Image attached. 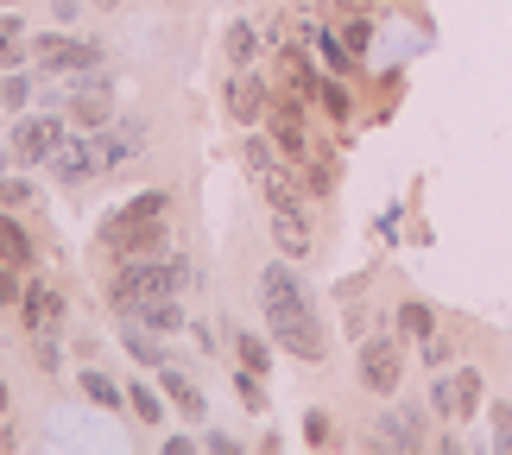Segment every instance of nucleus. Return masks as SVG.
I'll use <instances>...</instances> for the list:
<instances>
[{"label": "nucleus", "instance_id": "f257e3e1", "mask_svg": "<svg viewBox=\"0 0 512 455\" xmlns=\"http://www.w3.org/2000/svg\"><path fill=\"white\" fill-rule=\"evenodd\" d=\"M260 310H266L272 342H279L285 354H298V361H310V367H317L323 354H329L323 316H317V304H310L304 279H298V272H291L285 260H272V266L260 272Z\"/></svg>", "mask_w": 512, "mask_h": 455}, {"label": "nucleus", "instance_id": "f03ea898", "mask_svg": "<svg viewBox=\"0 0 512 455\" xmlns=\"http://www.w3.org/2000/svg\"><path fill=\"white\" fill-rule=\"evenodd\" d=\"M184 285H190V266H184V253H152V260H121V272L108 279V304L127 316L133 304H146V298H177Z\"/></svg>", "mask_w": 512, "mask_h": 455}, {"label": "nucleus", "instance_id": "7ed1b4c3", "mask_svg": "<svg viewBox=\"0 0 512 455\" xmlns=\"http://www.w3.org/2000/svg\"><path fill=\"white\" fill-rule=\"evenodd\" d=\"M481 373L475 367H456V373H437L430 380V392H424V405L437 411V418H449V424H462V418H475L481 411Z\"/></svg>", "mask_w": 512, "mask_h": 455}, {"label": "nucleus", "instance_id": "20e7f679", "mask_svg": "<svg viewBox=\"0 0 512 455\" xmlns=\"http://www.w3.org/2000/svg\"><path fill=\"white\" fill-rule=\"evenodd\" d=\"M64 140H70V127L57 121V114H19V121H13V140H7V152L19 158V165H51Z\"/></svg>", "mask_w": 512, "mask_h": 455}, {"label": "nucleus", "instance_id": "39448f33", "mask_svg": "<svg viewBox=\"0 0 512 455\" xmlns=\"http://www.w3.org/2000/svg\"><path fill=\"white\" fill-rule=\"evenodd\" d=\"M399 373H405L399 335H367L361 342V386L380 392V399H392V392H399Z\"/></svg>", "mask_w": 512, "mask_h": 455}, {"label": "nucleus", "instance_id": "423d86ee", "mask_svg": "<svg viewBox=\"0 0 512 455\" xmlns=\"http://www.w3.org/2000/svg\"><path fill=\"white\" fill-rule=\"evenodd\" d=\"M32 57H38L45 70H57V76H70V70H102V45H83V38H64V32L32 38Z\"/></svg>", "mask_w": 512, "mask_h": 455}, {"label": "nucleus", "instance_id": "0eeeda50", "mask_svg": "<svg viewBox=\"0 0 512 455\" xmlns=\"http://www.w3.org/2000/svg\"><path fill=\"white\" fill-rule=\"evenodd\" d=\"M424 430H430V405H392V411H380V424H373V443L424 449Z\"/></svg>", "mask_w": 512, "mask_h": 455}, {"label": "nucleus", "instance_id": "6e6552de", "mask_svg": "<svg viewBox=\"0 0 512 455\" xmlns=\"http://www.w3.org/2000/svg\"><path fill=\"white\" fill-rule=\"evenodd\" d=\"M272 146H279L291 165L310 158V140H304V95H272Z\"/></svg>", "mask_w": 512, "mask_h": 455}, {"label": "nucleus", "instance_id": "1a4fd4ad", "mask_svg": "<svg viewBox=\"0 0 512 455\" xmlns=\"http://www.w3.org/2000/svg\"><path fill=\"white\" fill-rule=\"evenodd\" d=\"M140 152H146V127H140V121H108V127H95V158H102V171L133 165Z\"/></svg>", "mask_w": 512, "mask_h": 455}, {"label": "nucleus", "instance_id": "9d476101", "mask_svg": "<svg viewBox=\"0 0 512 455\" xmlns=\"http://www.w3.org/2000/svg\"><path fill=\"white\" fill-rule=\"evenodd\" d=\"M51 177H57L64 190L89 184V177H102V158H95V133H83V140H64V146H57V158H51Z\"/></svg>", "mask_w": 512, "mask_h": 455}, {"label": "nucleus", "instance_id": "9b49d317", "mask_svg": "<svg viewBox=\"0 0 512 455\" xmlns=\"http://www.w3.org/2000/svg\"><path fill=\"white\" fill-rule=\"evenodd\" d=\"M165 215H171V190H140L133 203H121V209L108 215L102 234H114V228H146V222H165Z\"/></svg>", "mask_w": 512, "mask_h": 455}, {"label": "nucleus", "instance_id": "f8f14e48", "mask_svg": "<svg viewBox=\"0 0 512 455\" xmlns=\"http://www.w3.org/2000/svg\"><path fill=\"white\" fill-rule=\"evenodd\" d=\"M19 323H26L32 335H51L57 323H64V298H57L51 285H26V298H19Z\"/></svg>", "mask_w": 512, "mask_h": 455}, {"label": "nucleus", "instance_id": "ddd939ff", "mask_svg": "<svg viewBox=\"0 0 512 455\" xmlns=\"http://www.w3.org/2000/svg\"><path fill=\"white\" fill-rule=\"evenodd\" d=\"M272 108V89L260 83V76H234V83H228V114H234V121H241V127H253V121H260V114Z\"/></svg>", "mask_w": 512, "mask_h": 455}, {"label": "nucleus", "instance_id": "4468645a", "mask_svg": "<svg viewBox=\"0 0 512 455\" xmlns=\"http://www.w3.org/2000/svg\"><path fill=\"white\" fill-rule=\"evenodd\" d=\"M272 241L285 247V260L310 253V209H272Z\"/></svg>", "mask_w": 512, "mask_h": 455}, {"label": "nucleus", "instance_id": "2eb2a0df", "mask_svg": "<svg viewBox=\"0 0 512 455\" xmlns=\"http://www.w3.org/2000/svg\"><path fill=\"white\" fill-rule=\"evenodd\" d=\"M127 323H140L152 335H177V329H184V304H177V298H146V304L127 310Z\"/></svg>", "mask_w": 512, "mask_h": 455}, {"label": "nucleus", "instance_id": "dca6fc26", "mask_svg": "<svg viewBox=\"0 0 512 455\" xmlns=\"http://www.w3.org/2000/svg\"><path fill=\"white\" fill-rule=\"evenodd\" d=\"M70 121H76V127H108V121H114V102H108V89H102V83L76 89V95H70Z\"/></svg>", "mask_w": 512, "mask_h": 455}, {"label": "nucleus", "instance_id": "f3484780", "mask_svg": "<svg viewBox=\"0 0 512 455\" xmlns=\"http://www.w3.org/2000/svg\"><path fill=\"white\" fill-rule=\"evenodd\" d=\"M304 38H310V51L323 57V70H329V76H342V70L354 64V51H348V45H342V38L329 32V26H304Z\"/></svg>", "mask_w": 512, "mask_h": 455}, {"label": "nucleus", "instance_id": "a211bd4d", "mask_svg": "<svg viewBox=\"0 0 512 455\" xmlns=\"http://www.w3.org/2000/svg\"><path fill=\"white\" fill-rule=\"evenodd\" d=\"M121 342H127V354H133L140 367H165V361H171L165 342H159L152 329H140V323H127V329H121Z\"/></svg>", "mask_w": 512, "mask_h": 455}, {"label": "nucleus", "instance_id": "6ab92c4d", "mask_svg": "<svg viewBox=\"0 0 512 455\" xmlns=\"http://www.w3.org/2000/svg\"><path fill=\"white\" fill-rule=\"evenodd\" d=\"M0 266H32V234L13 215H0Z\"/></svg>", "mask_w": 512, "mask_h": 455}, {"label": "nucleus", "instance_id": "aec40b11", "mask_svg": "<svg viewBox=\"0 0 512 455\" xmlns=\"http://www.w3.org/2000/svg\"><path fill=\"white\" fill-rule=\"evenodd\" d=\"M285 83H291V95H317V83H323V76L310 70L304 45H285Z\"/></svg>", "mask_w": 512, "mask_h": 455}, {"label": "nucleus", "instance_id": "412c9836", "mask_svg": "<svg viewBox=\"0 0 512 455\" xmlns=\"http://www.w3.org/2000/svg\"><path fill=\"white\" fill-rule=\"evenodd\" d=\"M253 57H260V32H253L247 19H234V26H228V64H234V70H247Z\"/></svg>", "mask_w": 512, "mask_h": 455}, {"label": "nucleus", "instance_id": "4be33fe9", "mask_svg": "<svg viewBox=\"0 0 512 455\" xmlns=\"http://www.w3.org/2000/svg\"><path fill=\"white\" fill-rule=\"evenodd\" d=\"M165 399L184 411V418H203V411H209V405H203V392H196L184 373H171V367H165Z\"/></svg>", "mask_w": 512, "mask_h": 455}, {"label": "nucleus", "instance_id": "5701e85b", "mask_svg": "<svg viewBox=\"0 0 512 455\" xmlns=\"http://www.w3.org/2000/svg\"><path fill=\"white\" fill-rule=\"evenodd\" d=\"M234 354H241V367H247V373H266V367H272V348H266L253 329H234Z\"/></svg>", "mask_w": 512, "mask_h": 455}, {"label": "nucleus", "instance_id": "b1692460", "mask_svg": "<svg viewBox=\"0 0 512 455\" xmlns=\"http://www.w3.org/2000/svg\"><path fill=\"white\" fill-rule=\"evenodd\" d=\"M19 45H26V19L0 7V64H19Z\"/></svg>", "mask_w": 512, "mask_h": 455}, {"label": "nucleus", "instance_id": "393cba45", "mask_svg": "<svg viewBox=\"0 0 512 455\" xmlns=\"http://www.w3.org/2000/svg\"><path fill=\"white\" fill-rule=\"evenodd\" d=\"M241 158H247V171H253V177H272V171H279V158H285V152L272 146V140H260V133H253V140L241 146Z\"/></svg>", "mask_w": 512, "mask_h": 455}, {"label": "nucleus", "instance_id": "a878e982", "mask_svg": "<svg viewBox=\"0 0 512 455\" xmlns=\"http://www.w3.org/2000/svg\"><path fill=\"white\" fill-rule=\"evenodd\" d=\"M83 392H89V399H95V405H102V411H121V405H127V392H121V386H114V380H108V373H95V367L83 373Z\"/></svg>", "mask_w": 512, "mask_h": 455}, {"label": "nucleus", "instance_id": "bb28decb", "mask_svg": "<svg viewBox=\"0 0 512 455\" xmlns=\"http://www.w3.org/2000/svg\"><path fill=\"white\" fill-rule=\"evenodd\" d=\"M127 405H133V418H140V424H165V399L152 386H127Z\"/></svg>", "mask_w": 512, "mask_h": 455}, {"label": "nucleus", "instance_id": "cd10ccee", "mask_svg": "<svg viewBox=\"0 0 512 455\" xmlns=\"http://www.w3.org/2000/svg\"><path fill=\"white\" fill-rule=\"evenodd\" d=\"M310 102H323V114H329V121H348V89L336 83V76H323V83H317V95H310Z\"/></svg>", "mask_w": 512, "mask_h": 455}, {"label": "nucleus", "instance_id": "c85d7f7f", "mask_svg": "<svg viewBox=\"0 0 512 455\" xmlns=\"http://www.w3.org/2000/svg\"><path fill=\"white\" fill-rule=\"evenodd\" d=\"M399 329L418 335V342H424V335H437V323H430V304H405V310H399Z\"/></svg>", "mask_w": 512, "mask_h": 455}, {"label": "nucleus", "instance_id": "c756f323", "mask_svg": "<svg viewBox=\"0 0 512 455\" xmlns=\"http://www.w3.org/2000/svg\"><path fill=\"white\" fill-rule=\"evenodd\" d=\"M449 361H456V348H449L443 335H424V367H430V373H443Z\"/></svg>", "mask_w": 512, "mask_h": 455}, {"label": "nucleus", "instance_id": "7c9ffc66", "mask_svg": "<svg viewBox=\"0 0 512 455\" xmlns=\"http://www.w3.org/2000/svg\"><path fill=\"white\" fill-rule=\"evenodd\" d=\"M26 95H32V83H26V76H0V108H19V102H26Z\"/></svg>", "mask_w": 512, "mask_h": 455}, {"label": "nucleus", "instance_id": "2f4dec72", "mask_svg": "<svg viewBox=\"0 0 512 455\" xmlns=\"http://www.w3.org/2000/svg\"><path fill=\"white\" fill-rule=\"evenodd\" d=\"M234 386H241V399H247V411H266V392H260V373H234Z\"/></svg>", "mask_w": 512, "mask_h": 455}, {"label": "nucleus", "instance_id": "473e14b6", "mask_svg": "<svg viewBox=\"0 0 512 455\" xmlns=\"http://www.w3.org/2000/svg\"><path fill=\"white\" fill-rule=\"evenodd\" d=\"M0 203H7V209L32 203V184H26V177H0Z\"/></svg>", "mask_w": 512, "mask_h": 455}, {"label": "nucleus", "instance_id": "72a5a7b5", "mask_svg": "<svg viewBox=\"0 0 512 455\" xmlns=\"http://www.w3.org/2000/svg\"><path fill=\"white\" fill-rule=\"evenodd\" d=\"M494 443L500 455H512V405H494Z\"/></svg>", "mask_w": 512, "mask_h": 455}, {"label": "nucleus", "instance_id": "f704fd0d", "mask_svg": "<svg viewBox=\"0 0 512 455\" xmlns=\"http://www.w3.org/2000/svg\"><path fill=\"white\" fill-rule=\"evenodd\" d=\"M367 38H373V26H367V19H348V32H342V45H348L354 57H361V51H367Z\"/></svg>", "mask_w": 512, "mask_h": 455}, {"label": "nucleus", "instance_id": "c9c22d12", "mask_svg": "<svg viewBox=\"0 0 512 455\" xmlns=\"http://www.w3.org/2000/svg\"><path fill=\"white\" fill-rule=\"evenodd\" d=\"M304 443H329V418H323V411H310V418H304Z\"/></svg>", "mask_w": 512, "mask_h": 455}, {"label": "nucleus", "instance_id": "e433bc0d", "mask_svg": "<svg viewBox=\"0 0 512 455\" xmlns=\"http://www.w3.org/2000/svg\"><path fill=\"white\" fill-rule=\"evenodd\" d=\"M19 298H26V291H19V279H13L7 266H0V304H19Z\"/></svg>", "mask_w": 512, "mask_h": 455}, {"label": "nucleus", "instance_id": "4c0bfd02", "mask_svg": "<svg viewBox=\"0 0 512 455\" xmlns=\"http://www.w3.org/2000/svg\"><path fill=\"white\" fill-rule=\"evenodd\" d=\"M51 13L57 19H76V13H83V0H51Z\"/></svg>", "mask_w": 512, "mask_h": 455}, {"label": "nucleus", "instance_id": "58836bf2", "mask_svg": "<svg viewBox=\"0 0 512 455\" xmlns=\"http://www.w3.org/2000/svg\"><path fill=\"white\" fill-rule=\"evenodd\" d=\"M0 411H7V386H0Z\"/></svg>", "mask_w": 512, "mask_h": 455}, {"label": "nucleus", "instance_id": "ea45409f", "mask_svg": "<svg viewBox=\"0 0 512 455\" xmlns=\"http://www.w3.org/2000/svg\"><path fill=\"white\" fill-rule=\"evenodd\" d=\"M0 7H13V0H0Z\"/></svg>", "mask_w": 512, "mask_h": 455}]
</instances>
